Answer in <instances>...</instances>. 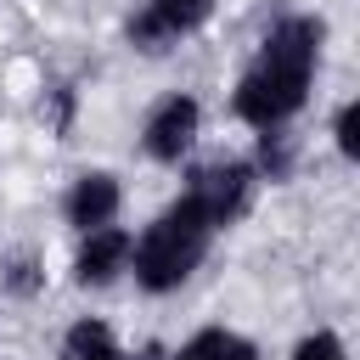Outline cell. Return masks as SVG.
Wrapping results in <instances>:
<instances>
[{"instance_id": "1", "label": "cell", "mask_w": 360, "mask_h": 360, "mask_svg": "<svg viewBox=\"0 0 360 360\" xmlns=\"http://www.w3.org/2000/svg\"><path fill=\"white\" fill-rule=\"evenodd\" d=\"M321 45H326V22L309 11L276 17L253 51V62L242 68L236 90H231V112L248 129H287V118H298V107L309 101L315 68H321Z\"/></svg>"}, {"instance_id": "2", "label": "cell", "mask_w": 360, "mask_h": 360, "mask_svg": "<svg viewBox=\"0 0 360 360\" xmlns=\"http://www.w3.org/2000/svg\"><path fill=\"white\" fill-rule=\"evenodd\" d=\"M214 236H219V231H214L186 197H174V202L129 242V276H135V287H141V292H174V287L191 281V270L208 259Z\"/></svg>"}, {"instance_id": "3", "label": "cell", "mask_w": 360, "mask_h": 360, "mask_svg": "<svg viewBox=\"0 0 360 360\" xmlns=\"http://www.w3.org/2000/svg\"><path fill=\"white\" fill-rule=\"evenodd\" d=\"M253 191H259V174H253L248 158H214V163H197V169H191V180H186L180 197H186L214 231H225V225H236V219L253 208Z\"/></svg>"}, {"instance_id": "4", "label": "cell", "mask_w": 360, "mask_h": 360, "mask_svg": "<svg viewBox=\"0 0 360 360\" xmlns=\"http://www.w3.org/2000/svg\"><path fill=\"white\" fill-rule=\"evenodd\" d=\"M208 11H214V0H141V11H129L124 34L141 56H163L180 39H191L208 22Z\"/></svg>"}, {"instance_id": "5", "label": "cell", "mask_w": 360, "mask_h": 360, "mask_svg": "<svg viewBox=\"0 0 360 360\" xmlns=\"http://www.w3.org/2000/svg\"><path fill=\"white\" fill-rule=\"evenodd\" d=\"M197 129H202V101H197L191 90H174V96H163V101L146 112V124H141V152H146L152 163H180V158L197 146Z\"/></svg>"}, {"instance_id": "6", "label": "cell", "mask_w": 360, "mask_h": 360, "mask_svg": "<svg viewBox=\"0 0 360 360\" xmlns=\"http://www.w3.org/2000/svg\"><path fill=\"white\" fill-rule=\"evenodd\" d=\"M118 202H124L118 174L84 169V174H73V186H68V197H62V219H68L79 236H90V231H101V225L118 219Z\"/></svg>"}, {"instance_id": "7", "label": "cell", "mask_w": 360, "mask_h": 360, "mask_svg": "<svg viewBox=\"0 0 360 360\" xmlns=\"http://www.w3.org/2000/svg\"><path fill=\"white\" fill-rule=\"evenodd\" d=\"M129 231L124 225H101L90 236H79V253H73V281L79 287H112L118 276H129Z\"/></svg>"}, {"instance_id": "8", "label": "cell", "mask_w": 360, "mask_h": 360, "mask_svg": "<svg viewBox=\"0 0 360 360\" xmlns=\"http://www.w3.org/2000/svg\"><path fill=\"white\" fill-rule=\"evenodd\" d=\"M169 360H259V349H253V338H242L231 326H202L180 349H169Z\"/></svg>"}, {"instance_id": "9", "label": "cell", "mask_w": 360, "mask_h": 360, "mask_svg": "<svg viewBox=\"0 0 360 360\" xmlns=\"http://www.w3.org/2000/svg\"><path fill=\"white\" fill-rule=\"evenodd\" d=\"M56 360H129L124 349H118V338H112V326L107 321H73L68 326V338H62V354Z\"/></svg>"}, {"instance_id": "10", "label": "cell", "mask_w": 360, "mask_h": 360, "mask_svg": "<svg viewBox=\"0 0 360 360\" xmlns=\"http://www.w3.org/2000/svg\"><path fill=\"white\" fill-rule=\"evenodd\" d=\"M0 292H11V298L45 292V259L34 248H6L0 253Z\"/></svg>"}, {"instance_id": "11", "label": "cell", "mask_w": 360, "mask_h": 360, "mask_svg": "<svg viewBox=\"0 0 360 360\" xmlns=\"http://www.w3.org/2000/svg\"><path fill=\"white\" fill-rule=\"evenodd\" d=\"M292 158H298V146H292V135H287V129H259V146H253V158H248V163H253V174H259V180H270V186H276V180H287V174H292Z\"/></svg>"}, {"instance_id": "12", "label": "cell", "mask_w": 360, "mask_h": 360, "mask_svg": "<svg viewBox=\"0 0 360 360\" xmlns=\"http://www.w3.org/2000/svg\"><path fill=\"white\" fill-rule=\"evenodd\" d=\"M73 107H79V90H73V84H45V96H39V118L51 124L56 141L73 135Z\"/></svg>"}, {"instance_id": "13", "label": "cell", "mask_w": 360, "mask_h": 360, "mask_svg": "<svg viewBox=\"0 0 360 360\" xmlns=\"http://www.w3.org/2000/svg\"><path fill=\"white\" fill-rule=\"evenodd\" d=\"M332 141L349 163H360V101H343L338 118H332Z\"/></svg>"}, {"instance_id": "14", "label": "cell", "mask_w": 360, "mask_h": 360, "mask_svg": "<svg viewBox=\"0 0 360 360\" xmlns=\"http://www.w3.org/2000/svg\"><path fill=\"white\" fill-rule=\"evenodd\" d=\"M287 360H349V349H343V338L338 332H309V338H298V349L287 354Z\"/></svg>"}, {"instance_id": "15", "label": "cell", "mask_w": 360, "mask_h": 360, "mask_svg": "<svg viewBox=\"0 0 360 360\" xmlns=\"http://www.w3.org/2000/svg\"><path fill=\"white\" fill-rule=\"evenodd\" d=\"M129 360H169V349H163V343H146V349H135Z\"/></svg>"}]
</instances>
